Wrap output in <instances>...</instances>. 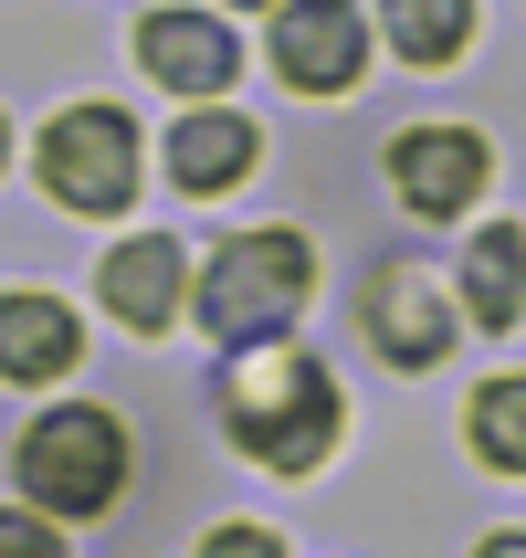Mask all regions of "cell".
I'll list each match as a JSON object with an SVG mask.
<instances>
[{"mask_svg": "<svg viewBox=\"0 0 526 558\" xmlns=\"http://www.w3.org/2000/svg\"><path fill=\"white\" fill-rule=\"evenodd\" d=\"M221 422L243 442L253 464L274 474H306L327 442H338V379L316 369V359H253L232 390H221Z\"/></svg>", "mask_w": 526, "mask_h": 558, "instance_id": "cell-1", "label": "cell"}, {"mask_svg": "<svg viewBox=\"0 0 526 558\" xmlns=\"http://www.w3.org/2000/svg\"><path fill=\"white\" fill-rule=\"evenodd\" d=\"M306 284H316V253L306 232H243V243L211 253V284H200V327L221 348H264L306 316Z\"/></svg>", "mask_w": 526, "mask_h": 558, "instance_id": "cell-2", "label": "cell"}, {"mask_svg": "<svg viewBox=\"0 0 526 558\" xmlns=\"http://www.w3.org/2000/svg\"><path fill=\"white\" fill-rule=\"evenodd\" d=\"M11 464H22V496L42 517H106L126 496V433H117V411H85V401L42 411Z\"/></svg>", "mask_w": 526, "mask_h": 558, "instance_id": "cell-3", "label": "cell"}, {"mask_svg": "<svg viewBox=\"0 0 526 558\" xmlns=\"http://www.w3.org/2000/svg\"><path fill=\"white\" fill-rule=\"evenodd\" d=\"M42 190H53L63 211H126V190H137V126L117 106H74V117L42 126V148H32Z\"/></svg>", "mask_w": 526, "mask_h": 558, "instance_id": "cell-4", "label": "cell"}, {"mask_svg": "<svg viewBox=\"0 0 526 558\" xmlns=\"http://www.w3.org/2000/svg\"><path fill=\"white\" fill-rule=\"evenodd\" d=\"M358 63H369V22H358L347 0H284L274 74L295 95H347V85H358Z\"/></svg>", "mask_w": 526, "mask_h": 558, "instance_id": "cell-5", "label": "cell"}, {"mask_svg": "<svg viewBox=\"0 0 526 558\" xmlns=\"http://www.w3.org/2000/svg\"><path fill=\"white\" fill-rule=\"evenodd\" d=\"M390 180H401L411 211L453 221L474 190H485V137H474V126H411L401 148H390Z\"/></svg>", "mask_w": 526, "mask_h": 558, "instance_id": "cell-6", "label": "cell"}, {"mask_svg": "<svg viewBox=\"0 0 526 558\" xmlns=\"http://www.w3.org/2000/svg\"><path fill=\"white\" fill-rule=\"evenodd\" d=\"M137 63H148L158 85H180V95H221L243 74V43H232L211 11H148V22H137Z\"/></svg>", "mask_w": 526, "mask_h": 558, "instance_id": "cell-7", "label": "cell"}, {"mask_svg": "<svg viewBox=\"0 0 526 558\" xmlns=\"http://www.w3.org/2000/svg\"><path fill=\"white\" fill-rule=\"evenodd\" d=\"M180 275H189V264H180V243H169V232L117 243V253H106V316H117V327H137V338H158V327L189 306Z\"/></svg>", "mask_w": 526, "mask_h": 558, "instance_id": "cell-8", "label": "cell"}, {"mask_svg": "<svg viewBox=\"0 0 526 558\" xmlns=\"http://www.w3.org/2000/svg\"><path fill=\"white\" fill-rule=\"evenodd\" d=\"M74 348H85V327L63 295H0V379H63Z\"/></svg>", "mask_w": 526, "mask_h": 558, "instance_id": "cell-9", "label": "cell"}, {"mask_svg": "<svg viewBox=\"0 0 526 558\" xmlns=\"http://www.w3.org/2000/svg\"><path fill=\"white\" fill-rule=\"evenodd\" d=\"M253 169V117H180L169 126V180L180 190H232Z\"/></svg>", "mask_w": 526, "mask_h": 558, "instance_id": "cell-10", "label": "cell"}, {"mask_svg": "<svg viewBox=\"0 0 526 558\" xmlns=\"http://www.w3.org/2000/svg\"><path fill=\"white\" fill-rule=\"evenodd\" d=\"M369 338L390 348L401 369H432L453 327H442V306H432V284H421V275H390V284L369 295Z\"/></svg>", "mask_w": 526, "mask_h": 558, "instance_id": "cell-11", "label": "cell"}, {"mask_svg": "<svg viewBox=\"0 0 526 558\" xmlns=\"http://www.w3.org/2000/svg\"><path fill=\"white\" fill-rule=\"evenodd\" d=\"M464 306L485 316V327H516V316H526V243H516V232L485 221V232L464 243Z\"/></svg>", "mask_w": 526, "mask_h": 558, "instance_id": "cell-12", "label": "cell"}, {"mask_svg": "<svg viewBox=\"0 0 526 558\" xmlns=\"http://www.w3.org/2000/svg\"><path fill=\"white\" fill-rule=\"evenodd\" d=\"M464 433H474V453H485L496 474H526V369H516V379H485V390H474Z\"/></svg>", "mask_w": 526, "mask_h": 558, "instance_id": "cell-13", "label": "cell"}, {"mask_svg": "<svg viewBox=\"0 0 526 558\" xmlns=\"http://www.w3.org/2000/svg\"><path fill=\"white\" fill-rule=\"evenodd\" d=\"M379 22H390V43L411 63H453L474 32V0H379Z\"/></svg>", "mask_w": 526, "mask_h": 558, "instance_id": "cell-14", "label": "cell"}, {"mask_svg": "<svg viewBox=\"0 0 526 558\" xmlns=\"http://www.w3.org/2000/svg\"><path fill=\"white\" fill-rule=\"evenodd\" d=\"M0 558H63V537L42 517H0Z\"/></svg>", "mask_w": 526, "mask_h": 558, "instance_id": "cell-15", "label": "cell"}, {"mask_svg": "<svg viewBox=\"0 0 526 558\" xmlns=\"http://www.w3.org/2000/svg\"><path fill=\"white\" fill-rule=\"evenodd\" d=\"M200 558H284V548L264 527H211V537H200Z\"/></svg>", "mask_w": 526, "mask_h": 558, "instance_id": "cell-16", "label": "cell"}, {"mask_svg": "<svg viewBox=\"0 0 526 558\" xmlns=\"http://www.w3.org/2000/svg\"><path fill=\"white\" fill-rule=\"evenodd\" d=\"M474 558H526V537L505 527V537H485V548H474Z\"/></svg>", "mask_w": 526, "mask_h": 558, "instance_id": "cell-17", "label": "cell"}, {"mask_svg": "<svg viewBox=\"0 0 526 558\" xmlns=\"http://www.w3.org/2000/svg\"><path fill=\"white\" fill-rule=\"evenodd\" d=\"M0 158H11V137H0Z\"/></svg>", "mask_w": 526, "mask_h": 558, "instance_id": "cell-18", "label": "cell"}, {"mask_svg": "<svg viewBox=\"0 0 526 558\" xmlns=\"http://www.w3.org/2000/svg\"><path fill=\"white\" fill-rule=\"evenodd\" d=\"M232 11H253V0H232Z\"/></svg>", "mask_w": 526, "mask_h": 558, "instance_id": "cell-19", "label": "cell"}]
</instances>
